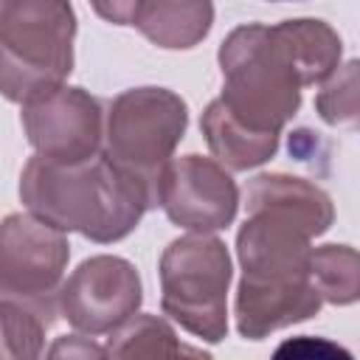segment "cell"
<instances>
[{"mask_svg":"<svg viewBox=\"0 0 360 360\" xmlns=\"http://www.w3.org/2000/svg\"><path fill=\"white\" fill-rule=\"evenodd\" d=\"M68 259L65 231L34 214H8L0 222V298L34 307L53 321Z\"/></svg>","mask_w":360,"mask_h":360,"instance_id":"cell-6","label":"cell"},{"mask_svg":"<svg viewBox=\"0 0 360 360\" xmlns=\"http://www.w3.org/2000/svg\"><path fill=\"white\" fill-rule=\"evenodd\" d=\"M323 298L315 290L312 278L262 284L239 281L236 290V329L248 340H262L264 335L284 329L290 323L307 321L321 309Z\"/></svg>","mask_w":360,"mask_h":360,"instance_id":"cell-10","label":"cell"},{"mask_svg":"<svg viewBox=\"0 0 360 360\" xmlns=\"http://www.w3.org/2000/svg\"><path fill=\"white\" fill-rule=\"evenodd\" d=\"M214 22L211 0H143L132 25L158 48H194Z\"/></svg>","mask_w":360,"mask_h":360,"instance_id":"cell-11","label":"cell"},{"mask_svg":"<svg viewBox=\"0 0 360 360\" xmlns=\"http://www.w3.org/2000/svg\"><path fill=\"white\" fill-rule=\"evenodd\" d=\"M51 354H53V357H59V354H104V349H96V346H90V343L73 346V338H62V340L51 349Z\"/></svg>","mask_w":360,"mask_h":360,"instance_id":"cell-18","label":"cell"},{"mask_svg":"<svg viewBox=\"0 0 360 360\" xmlns=\"http://www.w3.org/2000/svg\"><path fill=\"white\" fill-rule=\"evenodd\" d=\"M318 115L332 127H354L357 124V62L338 65L332 76L323 79V87L315 96Z\"/></svg>","mask_w":360,"mask_h":360,"instance_id":"cell-16","label":"cell"},{"mask_svg":"<svg viewBox=\"0 0 360 360\" xmlns=\"http://www.w3.org/2000/svg\"><path fill=\"white\" fill-rule=\"evenodd\" d=\"M73 37L70 0H0V96L28 104L62 87Z\"/></svg>","mask_w":360,"mask_h":360,"instance_id":"cell-3","label":"cell"},{"mask_svg":"<svg viewBox=\"0 0 360 360\" xmlns=\"http://www.w3.org/2000/svg\"><path fill=\"white\" fill-rule=\"evenodd\" d=\"M183 352L172 326L155 315H129L110 332L104 349L110 357H177Z\"/></svg>","mask_w":360,"mask_h":360,"instance_id":"cell-14","label":"cell"},{"mask_svg":"<svg viewBox=\"0 0 360 360\" xmlns=\"http://www.w3.org/2000/svg\"><path fill=\"white\" fill-rule=\"evenodd\" d=\"M200 129H202L214 158L233 172H248L253 166H262L278 149L276 132H256V129L245 127L225 110V104L219 98H214L205 107V112L200 118Z\"/></svg>","mask_w":360,"mask_h":360,"instance_id":"cell-12","label":"cell"},{"mask_svg":"<svg viewBox=\"0 0 360 360\" xmlns=\"http://www.w3.org/2000/svg\"><path fill=\"white\" fill-rule=\"evenodd\" d=\"M219 70L225 110L256 132L281 135L301 107V87H307L284 22L233 28L219 45Z\"/></svg>","mask_w":360,"mask_h":360,"instance_id":"cell-2","label":"cell"},{"mask_svg":"<svg viewBox=\"0 0 360 360\" xmlns=\"http://www.w3.org/2000/svg\"><path fill=\"white\" fill-rule=\"evenodd\" d=\"M51 318L20 301L0 298V357H37Z\"/></svg>","mask_w":360,"mask_h":360,"instance_id":"cell-15","label":"cell"},{"mask_svg":"<svg viewBox=\"0 0 360 360\" xmlns=\"http://www.w3.org/2000/svg\"><path fill=\"white\" fill-rule=\"evenodd\" d=\"M228 284L231 256L217 236H180L160 256L163 312L208 343H219L228 332Z\"/></svg>","mask_w":360,"mask_h":360,"instance_id":"cell-5","label":"cell"},{"mask_svg":"<svg viewBox=\"0 0 360 360\" xmlns=\"http://www.w3.org/2000/svg\"><path fill=\"white\" fill-rule=\"evenodd\" d=\"M90 6L96 8L98 17H104L112 25H132L143 0H90Z\"/></svg>","mask_w":360,"mask_h":360,"instance_id":"cell-17","label":"cell"},{"mask_svg":"<svg viewBox=\"0 0 360 360\" xmlns=\"http://www.w3.org/2000/svg\"><path fill=\"white\" fill-rule=\"evenodd\" d=\"M20 197L34 217L93 242L124 239L152 208L146 186L104 152L82 163H48L34 155L20 174Z\"/></svg>","mask_w":360,"mask_h":360,"instance_id":"cell-1","label":"cell"},{"mask_svg":"<svg viewBox=\"0 0 360 360\" xmlns=\"http://www.w3.org/2000/svg\"><path fill=\"white\" fill-rule=\"evenodd\" d=\"M158 205H163L174 225L211 233L233 222L239 191L233 177L217 160L183 155L166 166L158 186Z\"/></svg>","mask_w":360,"mask_h":360,"instance_id":"cell-9","label":"cell"},{"mask_svg":"<svg viewBox=\"0 0 360 360\" xmlns=\"http://www.w3.org/2000/svg\"><path fill=\"white\" fill-rule=\"evenodd\" d=\"M141 276L121 256L84 259L59 287V309L84 335H104L121 326L141 307Z\"/></svg>","mask_w":360,"mask_h":360,"instance_id":"cell-8","label":"cell"},{"mask_svg":"<svg viewBox=\"0 0 360 360\" xmlns=\"http://www.w3.org/2000/svg\"><path fill=\"white\" fill-rule=\"evenodd\" d=\"M28 143L48 163H82L101 149V104L82 87H56L53 93L22 104L20 112Z\"/></svg>","mask_w":360,"mask_h":360,"instance_id":"cell-7","label":"cell"},{"mask_svg":"<svg viewBox=\"0 0 360 360\" xmlns=\"http://www.w3.org/2000/svg\"><path fill=\"white\" fill-rule=\"evenodd\" d=\"M188 107L166 87H132L110 101L104 155L141 180L158 205V186L186 135Z\"/></svg>","mask_w":360,"mask_h":360,"instance_id":"cell-4","label":"cell"},{"mask_svg":"<svg viewBox=\"0 0 360 360\" xmlns=\"http://www.w3.org/2000/svg\"><path fill=\"white\" fill-rule=\"evenodd\" d=\"M309 278L323 301L346 307L360 295L357 250L349 245H321L309 253Z\"/></svg>","mask_w":360,"mask_h":360,"instance_id":"cell-13","label":"cell"}]
</instances>
